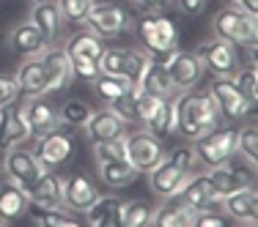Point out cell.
I'll return each instance as SVG.
<instances>
[{"instance_id":"e575fe53","label":"cell","mask_w":258,"mask_h":227,"mask_svg":"<svg viewBox=\"0 0 258 227\" xmlns=\"http://www.w3.org/2000/svg\"><path fill=\"white\" fill-rule=\"evenodd\" d=\"M132 88V82L124 77H110V74H99L94 79V90L99 93V99L104 101H113V99H118L121 93H126V90Z\"/></svg>"},{"instance_id":"44dd1931","label":"cell","mask_w":258,"mask_h":227,"mask_svg":"<svg viewBox=\"0 0 258 227\" xmlns=\"http://www.w3.org/2000/svg\"><path fill=\"white\" fill-rule=\"evenodd\" d=\"M22 115H25V124L30 129V137H41V134L60 126L58 109L52 104H47L44 96L41 99H28V104L22 107Z\"/></svg>"},{"instance_id":"7402d4cb","label":"cell","mask_w":258,"mask_h":227,"mask_svg":"<svg viewBox=\"0 0 258 227\" xmlns=\"http://www.w3.org/2000/svg\"><path fill=\"white\" fill-rule=\"evenodd\" d=\"M121 213H124V200L115 194H99L85 208V222L91 227H121Z\"/></svg>"},{"instance_id":"7a4b0ae2","label":"cell","mask_w":258,"mask_h":227,"mask_svg":"<svg viewBox=\"0 0 258 227\" xmlns=\"http://www.w3.org/2000/svg\"><path fill=\"white\" fill-rule=\"evenodd\" d=\"M212 30L217 39L228 41L233 47H247V50H255V39H258V20L255 14H247V11L236 9V6H225L214 14L212 20Z\"/></svg>"},{"instance_id":"c3c4849f","label":"cell","mask_w":258,"mask_h":227,"mask_svg":"<svg viewBox=\"0 0 258 227\" xmlns=\"http://www.w3.org/2000/svg\"><path fill=\"white\" fill-rule=\"evenodd\" d=\"M138 6H143L146 11H159V9H165V6L170 3V0H135Z\"/></svg>"},{"instance_id":"484cf974","label":"cell","mask_w":258,"mask_h":227,"mask_svg":"<svg viewBox=\"0 0 258 227\" xmlns=\"http://www.w3.org/2000/svg\"><path fill=\"white\" fill-rule=\"evenodd\" d=\"M192 216H195V211L181 197H165L162 205L154 208L151 224H157V227H189L192 224Z\"/></svg>"},{"instance_id":"d590c367","label":"cell","mask_w":258,"mask_h":227,"mask_svg":"<svg viewBox=\"0 0 258 227\" xmlns=\"http://www.w3.org/2000/svg\"><path fill=\"white\" fill-rule=\"evenodd\" d=\"M149 63H151V55L146 50H135V47L126 50L124 52V79H129L132 85H138Z\"/></svg>"},{"instance_id":"f907efd6","label":"cell","mask_w":258,"mask_h":227,"mask_svg":"<svg viewBox=\"0 0 258 227\" xmlns=\"http://www.w3.org/2000/svg\"><path fill=\"white\" fill-rule=\"evenodd\" d=\"M0 227H9V222H6V219H0Z\"/></svg>"},{"instance_id":"f1b7e54d","label":"cell","mask_w":258,"mask_h":227,"mask_svg":"<svg viewBox=\"0 0 258 227\" xmlns=\"http://www.w3.org/2000/svg\"><path fill=\"white\" fill-rule=\"evenodd\" d=\"M99 178L107 189H124L138 178V170L126 159H113V162H99Z\"/></svg>"},{"instance_id":"816d5d0a","label":"cell","mask_w":258,"mask_h":227,"mask_svg":"<svg viewBox=\"0 0 258 227\" xmlns=\"http://www.w3.org/2000/svg\"><path fill=\"white\" fill-rule=\"evenodd\" d=\"M228 3H236V0H228Z\"/></svg>"},{"instance_id":"ab89813d","label":"cell","mask_w":258,"mask_h":227,"mask_svg":"<svg viewBox=\"0 0 258 227\" xmlns=\"http://www.w3.org/2000/svg\"><path fill=\"white\" fill-rule=\"evenodd\" d=\"M126 137V134H124ZM124 137H113L104 143H94V156L96 162H113V159H126V143Z\"/></svg>"},{"instance_id":"6da1fadb","label":"cell","mask_w":258,"mask_h":227,"mask_svg":"<svg viewBox=\"0 0 258 227\" xmlns=\"http://www.w3.org/2000/svg\"><path fill=\"white\" fill-rule=\"evenodd\" d=\"M173 112H176V129L187 143H195L198 137H204L206 132L220 126L223 115H220L217 104L214 99L201 90H184V93H176L173 96Z\"/></svg>"},{"instance_id":"7dc6e473","label":"cell","mask_w":258,"mask_h":227,"mask_svg":"<svg viewBox=\"0 0 258 227\" xmlns=\"http://www.w3.org/2000/svg\"><path fill=\"white\" fill-rule=\"evenodd\" d=\"M173 3H176V9L184 11L187 17H195V14H201V11L206 9L209 0H173Z\"/></svg>"},{"instance_id":"e0dca14e","label":"cell","mask_w":258,"mask_h":227,"mask_svg":"<svg viewBox=\"0 0 258 227\" xmlns=\"http://www.w3.org/2000/svg\"><path fill=\"white\" fill-rule=\"evenodd\" d=\"M96 197H99V189H96V181L85 173H75L69 178H63V205L69 211L85 213V208L91 205Z\"/></svg>"},{"instance_id":"ee69618b","label":"cell","mask_w":258,"mask_h":227,"mask_svg":"<svg viewBox=\"0 0 258 227\" xmlns=\"http://www.w3.org/2000/svg\"><path fill=\"white\" fill-rule=\"evenodd\" d=\"M72 60V71H75V79H85V82H94L99 77V66L96 60H88V58H69Z\"/></svg>"},{"instance_id":"cb8c5ba5","label":"cell","mask_w":258,"mask_h":227,"mask_svg":"<svg viewBox=\"0 0 258 227\" xmlns=\"http://www.w3.org/2000/svg\"><path fill=\"white\" fill-rule=\"evenodd\" d=\"M179 197L187 202L192 211H206V208L220 205V194H217V189L212 186V181H209L206 175H195V173L189 175L187 183H184Z\"/></svg>"},{"instance_id":"52a82bcc","label":"cell","mask_w":258,"mask_h":227,"mask_svg":"<svg viewBox=\"0 0 258 227\" xmlns=\"http://www.w3.org/2000/svg\"><path fill=\"white\" fill-rule=\"evenodd\" d=\"M126 143V162L132 164L138 173H149L151 167L165 156L162 140L157 134H151L149 129H140V132H132L124 137Z\"/></svg>"},{"instance_id":"ac0fdd59","label":"cell","mask_w":258,"mask_h":227,"mask_svg":"<svg viewBox=\"0 0 258 227\" xmlns=\"http://www.w3.org/2000/svg\"><path fill=\"white\" fill-rule=\"evenodd\" d=\"M9 47L20 58H41V52L50 47V41L44 39V33L33 22H22L9 33Z\"/></svg>"},{"instance_id":"30bf717a","label":"cell","mask_w":258,"mask_h":227,"mask_svg":"<svg viewBox=\"0 0 258 227\" xmlns=\"http://www.w3.org/2000/svg\"><path fill=\"white\" fill-rule=\"evenodd\" d=\"M209 96L217 104L220 115L228 118V121H239V118H244V115H250V109H253V104L236 90V85L231 82V77H214V82L209 85Z\"/></svg>"},{"instance_id":"d6986e66","label":"cell","mask_w":258,"mask_h":227,"mask_svg":"<svg viewBox=\"0 0 258 227\" xmlns=\"http://www.w3.org/2000/svg\"><path fill=\"white\" fill-rule=\"evenodd\" d=\"M206 178L212 181V186L217 189L220 197L236 192V189H244V186H253V173L247 167H233L231 162L225 164H217V167H209Z\"/></svg>"},{"instance_id":"603a6c76","label":"cell","mask_w":258,"mask_h":227,"mask_svg":"<svg viewBox=\"0 0 258 227\" xmlns=\"http://www.w3.org/2000/svg\"><path fill=\"white\" fill-rule=\"evenodd\" d=\"M14 79H17V88H20V96H25V99L47 96V74H44V66H41V58H28L14 74Z\"/></svg>"},{"instance_id":"681fc988","label":"cell","mask_w":258,"mask_h":227,"mask_svg":"<svg viewBox=\"0 0 258 227\" xmlns=\"http://www.w3.org/2000/svg\"><path fill=\"white\" fill-rule=\"evenodd\" d=\"M236 9H242V11H247V14H258V0H236Z\"/></svg>"},{"instance_id":"4dcf8cb0","label":"cell","mask_w":258,"mask_h":227,"mask_svg":"<svg viewBox=\"0 0 258 227\" xmlns=\"http://www.w3.org/2000/svg\"><path fill=\"white\" fill-rule=\"evenodd\" d=\"M149 129L151 134H157L159 140L162 137H168V134H173V129H176V112H173V99H162L159 101V107H157V112H154V118L149 121Z\"/></svg>"},{"instance_id":"4316f807","label":"cell","mask_w":258,"mask_h":227,"mask_svg":"<svg viewBox=\"0 0 258 227\" xmlns=\"http://www.w3.org/2000/svg\"><path fill=\"white\" fill-rule=\"evenodd\" d=\"M138 88L146 90V93H151V96H159V99H173V96H176L173 79H170L168 69H165L159 60H154V58H151L149 66H146V71H143V77H140Z\"/></svg>"},{"instance_id":"60d3db41","label":"cell","mask_w":258,"mask_h":227,"mask_svg":"<svg viewBox=\"0 0 258 227\" xmlns=\"http://www.w3.org/2000/svg\"><path fill=\"white\" fill-rule=\"evenodd\" d=\"M138 85H132V88L126 90V93H121L118 99H113V101H107L110 107L107 109H113L115 115H118L121 121H126V124H135V99H138Z\"/></svg>"},{"instance_id":"9a60e30c","label":"cell","mask_w":258,"mask_h":227,"mask_svg":"<svg viewBox=\"0 0 258 227\" xmlns=\"http://www.w3.org/2000/svg\"><path fill=\"white\" fill-rule=\"evenodd\" d=\"M220 205L228 213V222L239 224H255L258 222V192L255 186H244L236 192L220 197Z\"/></svg>"},{"instance_id":"d4e9b609","label":"cell","mask_w":258,"mask_h":227,"mask_svg":"<svg viewBox=\"0 0 258 227\" xmlns=\"http://www.w3.org/2000/svg\"><path fill=\"white\" fill-rule=\"evenodd\" d=\"M30 208V197L28 192L22 186H17L14 181H9L6 178L3 183H0V219H6V222H14V219L25 216Z\"/></svg>"},{"instance_id":"ffe728a7","label":"cell","mask_w":258,"mask_h":227,"mask_svg":"<svg viewBox=\"0 0 258 227\" xmlns=\"http://www.w3.org/2000/svg\"><path fill=\"white\" fill-rule=\"evenodd\" d=\"M126 121H121L113 109H99V112H91V118L85 121V137L91 143H104V140L113 137H124L126 134Z\"/></svg>"},{"instance_id":"ba28073f","label":"cell","mask_w":258,"mask_h":227,"mask_svg":"<svg viewBox=\"0 0 258 227\" xmlns=\"http://www.w3.org/2000/svg\"><path fill=\"white\" fill-rule=\"evenodd\" d=\"M3 170L6 175H9V181H14L17 186H22L28 192L30 186H33L36 181H39L41 175H44V164L39 162V156H36L33 151L28 148H9L6 151V159H3Z\"/></svg>"},{"instance_id":"8992f818","label":"cell","mask_w":258,"mask_h":227,"mask_svg":"<svg viewBox=\"0 0 258 227\" xmlns=\"http://www.w3.org/2000/svg\"><path fill=\"white\" fill-rule=\"evenodd\" d=\"M132 14L126 9H121L118 3H91L88 14H85V25L94 30L99 39H113L121 36L132 28Z\"/></svg>"},{"instance_id":"1f68e13d","label":"cell","mask_w":258,"mask_h":227,"mask_svg":"<svg viewBox=\"0 0 258 227\" xmlns=\"http://www.w3.org/2000/svg\"><path fill=\"white\" fill-rule=\"evenodd\" d=\"M154 208L143 200H129L124 202V213H121V227H146L151 224Z\"/></svg>"},{"instance_id":"836d02e7","label":"cell","mask_w":258,"mask_h":227,"mask_svg":"<svg viewBox=\"0 0 258 227\" xmlns=\"http://www.w3.org/2000/svg\"><path fill=\"white\" fill-rule=\"evenodd\" d=\"M236 153L244 159L247 164H258V129L255 126H244L236 132Z\"/></svg>"},{"instance_id":"3957f363","label":"cell","mask_w":258,"mask_h":227,"mask_svg":"<svg viewBox=\"0 0 258 227\" xmlns=\"http://www.w3.org/2000/svg\"><path fill=\"white\" fill-rule=\"evenodd\" d=\"M138 36L143 41V50L151 58L168 55L173 50H179V30H176L173 20L162 14H149L138 22Z\"/></svg>"},{"instance_id":"bcb514c9","label":"cell","mask_w":258,"mask_h":227,"mask_svg":"<svg viewBox=\"0 0 258 227\" xmlns=\"http://www.w3.org/2000/svg\"><path fill=\"white\" fill-rule=\"evenodd\" d=\"M192 224H198V227H225L228 224V216H220V213H214V208H206V211H195Z\"/></svg>"},{"instance_id":"74e56055","label":"cell","mask_w":258,"mask_h":227,"mask_svg":"<svg viewBox=\"0 0 258 227\" xmlns=\"http://www.w3.org/2000/svg\"><path fill=\"white\" fill-rule=\"evenodd\" d=\"M124 52L118 47H104V52L99 55L96 66H99V74H110V77H124Z\"/></svg>"},{"instance_id":"2e32d148","label":"cell","mask_w":258,"mask_h":227,"mask_svg":"<svg viewBox=\"0 0 258 227\" xmlns=\"http://www.w3.org/2000/svg\"><path fill=\"white\" fill-rule=\"evenodd\" d=\"M28 197L39 211H58L63 205V175L44 170V175L28 189Z\"/></svg>"},{"instance_id":"5b68a950","label":"cell","mask_w":258,"mask_h":227,"mask_svg":"<svg viewBox=\"0 0 258 227\" xmlns=\"http://www.w3.org/2000/svg\"><path fill=\"white\" fill-rule=\"evenodd\" d=\"M159 63L168 69L170 79H173V88L176 93H184V90H192L201 85V79H204V63H201V58L195 52H184V50H173L168 55H159Z\"/></svg>"},{"instance_id":"7bdbcfd3","label":"cell","mask_w":258,"mask_h":227,"mask_svg":"<svg viewBox=\"0 0 258 227\" xmlns=\"http://www.w3.org/2000/svg\"><path fill=\"white\" fill-rule=\"evenodd\" d=\"M165 156L170 159L173 164H179L181 170H189V173H195V167H198V156H195V148L192 145H181V148H173L170 153H165Z\"/></svg>"},{"instance_id":"f546056e","label":"cell","mask_w":258,"mask_h":227,"mask_svg":"<svg viewBox=\"0 0 258 227\" xmlns=\"http://www.w3.org/2000/svg\"><path fill=\"white\" fill-rule=\"evenodd\" d=\"M66 55L69 58H88V60H99V55L104 52L102 39L94 33V30H83V33H75L69 41H66Z\"/></svg>"},{"instance_id":"7c38bea8","label":"cell","mask_w":258,"mask_h":227,"mask_svg":"<svg viewBox=\"0 0 258 227\" xmlns=\"http://www.w3.org/2000/svg\"><path fill=\"white\" fill-rule=\"evenodd\" d=\"M72 151H75V143H72V137L60 126L52 129V132H47V134H41L36 148H33V153L39 156V162L44 164L47 170L66 164L72 156Z\"/></svg>"},{"instance_id":"83f0119b","label":"cell","mask_w":258,"mask_h":227,"mask_svg":"<svg viewBox=\"0 0 258 227\" xmlns=\"http://www.w3.org/2000/svg\"><path fill=\"white\" fill-rule=\"evenodd\" d=\"M30 22L44 33V39L50 41V44L60 36V28H63V17H60L58 3H55V0H39V3L33 6Z\"/></svg>"},{"instance_id":"8fae6325","label":"cell","mask_w":258,"mask_h":227,"mask_svg":"<svg viewBox=\"0 0 258 227\" xmlns=\"http://www.w3.org/2000/svg\"><path fill=\"white\" fill-rule=\"evenodd\" d=\"M189 170H181L179 164H173L168 156H162L154 167L149 170V183L159 197H179L184 183L189 181Z\"/></svg>"},{"instance_id":"5bb4252c","label":"cell","mask_w":258,"mask_h":227,"mask_svg":"<svg viewBox=\"0 0 258 227\" xmlns=\"http://www.w3.org/2000/svg\"><path fill=\"white\" fill-rule=\"evenodd\" d=\"M30 140V129L25 124L22 107L17 101L0 107V151L17 148V145L28 143Z\"/></svg>"},{"instance_id":"277c9868","label":"cell","mask_w":258,"mask_h":227,"mask_svg":"<svg viewBox=\"0 0 258 227\" xmlns=\"http://www.w3.org/2000/svg\"><path fill=\"white\" fill-rule=\"evenodd\" d=\"M195 156L204 167H217L225 164L236 156V129L231 126H217L212 132H206L204 137L195 140Z\"/></svg>"},{"instance_id":"b9f144b4","label":"cell","mask_w":258,"mask_h":227,"mask_svg":"<svg viewBox=\"0 0 258 227\" xmlns=\"http://www.w3.org/2000/svg\"><path fill=\"white\" fill-rule=\"evenodd\" d=\"M30 222H33L36 227H75L77 219H75V216H66L63 208H58V211L33 213V216H30Z\"/></svg>"},{"instance_id":"f35d334b","label":"cell","mask_w":258,"mask_h":227,"mask_svg":"<svg viewBox=\"0 0 258 227\" xmlns=\"http://www.w3.org/2000/svg\"><path fill=\"white\" fill-rule=\"evenodd\" d=\"M55 3H58V11L63 17V22H69V25H85V14H88L94 0H55Z\"/></svg>"},{"instance_id":"9c48e42d","label":"cell","mask_w":258,"mask_h":227,"mask_svg":"<svg viewBox=\"0 0 258 227\" xmlns=\"http://www.w3.org/2000/svg\"><path fill=\"white\" fill-rule=\"evenodd\" d=\"M195 55L201 58L204 69H209L214 77H231L239 69V55L236 47L228 44L223 39H209L195 50Z\"/></svg>"},{"instance_id":"4fadbf2b","label":"cell","mask_w":258,"mask_h":227,"mask_svg":"<svg viewBox=\"0 0 258 227\" xmlns=\"http://www.w3.org/2000/svg\"><path fill=\"white\" fill-rule=\"evenodd\" d=\"M41 66H44V74H47V93H63L75 82V71H72V60L66 50L47 47L41 52Z\"/></svg>"},{"instance_id":"f6af8a7d","label":"cell","mask_w":258,"mask_h":227,"mask_svg":"<svg viewBox=\"0 0 258 227\" xmlns=\"http://www.w3.org/2000/svg\"><path fill=\"white\" fill-rule=\"evenodd\" d=\"M11 101H20V88H17V79L11 74H0V107Z\"/></svg>"},{"instance_id":"d6a6232c","label":"cell","mask_w":258,"mask_h":227,"mask_svg":"<svg viewBox=\"0 0 258 227\" xmlns=\"http://www.w3.org/2000/svg\"><path fill=\"white\" fill-rule=\"evenodd\" d=\"M231 82L236 85L239 93H242L244 99L255 107V101H258V71H255V63L253 66H244V69H236L231 74Z\"/></svg>"},{"instance_id":"8d00e7d4","label":"cell","mask_w":258,"mask_h":227,"mask_svg":"<svg viewBox=\"0 0 258 227\" xmlns=\"http://www.w3.org/2000/svg\"><path fill=\"white\" fill-rule=\"evenodd\" d=\"M91 112H94V109H91L83 99H69L58 109V118H60V124H66V126H85V121L91 118Z\"/></svg>"}]
</instances>
